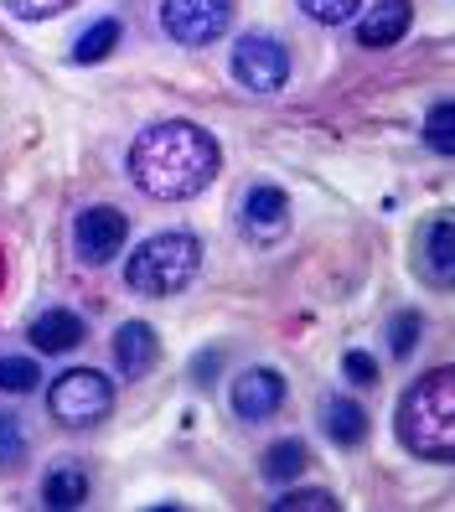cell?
Masks as SVG:
<instances>
[{
	"label": "cell",
	"instance_id": "obj_8",
	"mask_svg": "<svg viewBox=\"0 0 455 512\" xmlns=\"http://www.w3.org/2000/svg\"><path fill=\"white\" fill-rule=\"evenodd\" d=\"M285 404V378L275 368H249L233 378V409L238 419H269Z\"/></svg>",
	"mask_w": 455,
	"mask_h": 512
},
{
	"label": "cell",
	"instance_id": "obj_24",
	"mask_svg": "<svg viewBox=\"0 0 455 512\" xmlns=\"http://www.w3.org/2000/svg\"><path fill=\"white\" fill-rule=\"evenodd\" d=\"M275 507H280V512H331L337 502H331L326 492H285Z\"/></svg>",
	"mask_w": 455,
	"mask_h": 512
},
{
	"label": "cell",
	"instance_id": "obj_12",
	"mask_svg": "<svg viewBox=\"0 0 455 512\" xmlns=\"http://www.w3.org/2000/svg\"><path fill=\"white\" fill-rule=\"evenodd\" d=\"M285 218H290V202H285L280 187H254V192H249V202H244V223H249L254 238H275V233L285 228Z\"/></svg>",
	"mask_w": 455,
	"mask_h": 512
},
{
	"label": "cell",
	"instance_id": "obj_10",
	"mask_svg": "<svg viewBox=\"0 0 455 512\" xmlns=\"http://www.w3.org/2000/svg\"><path fill=\"white\" fill-rule=\"evenodd\" d=\"M419 269H424V280H435V285L455 280V228H450V218H435L430 228H424V238H419Z\"/></svg>",
	"mask_w": 455,
	"mask_h": 512
},
{
	"label": "cell",
	"instance_id": "obj_9",
	"mask_svg": "<svg viewBox=\"0 0 455 512\" xmlns=\"http://www.w3.org/2000/svg\"><path fill=\"white\" fill-rule=\"evenodd\" d=\"M409 0H373L368 16L357 21V42L362 47H393L404 32H409Z\"/></svg>",
	"mask_w": 455,
	"mask_h": 512
},
{
	"label": "cell",
	"instance_id": "obj_16",
	"mask_svg": "<svg viewBox=\"0 0 455 512\" xmlns=\"http://www.w3.org/2000/svg\"><path fill=\"white\" fill-rule=\"evenodd\" d=\"M326 435L337 445H357L362 435H368V414H362V404H352V399L326 404Z\"/></svg>",
	"mask_w": 455,
	"mask_h": 512
},
{
	"label": "cell",
	"instance_id": "obj_22",
	"mask_svg": "<svg viewBox=\"0 0 455 512\" xmlns=\"http://www.w3.org/2000/svg\"><path fill=\"white\" fill-rule=\"evenodd\" d=\"M26 461V435L11 414H0V466H21Z\"/></svg>",
	"mask_w": 455,
	"mask_h": 512
},
{
	"label": "cell",
	"instance_id": "obj_11",
	"mask_svg": "<svg viewBox=\"0 0 455 512\" xmlns=\"http://www.w3.org/2000/svg\"><path fill=\"white\" fill-rule=\"evenodd\" d=\"M114 363L125 378H140L156 368V331H150L145 321H125L114 331Z\"/></svg>",
	"mask_w": 455,
	"mask_h": 512
},
{
	"label": "cell",
	"instance_id": "obj_27",
	"mask_svg": "<svg viewBox=\"0 0 455 512\" xmlns=\"http://www.w3.org/2000/svg\"><path fill=\"white\" fill-rule=\"evenodd\" d=\"M0 290H6V254H0Z\"/></svg>",
	"mask_w": 455,
	"mask_h": 512
},
{
	"label": "cell",
	"instance_id": "obj_17",
	"mask_svg": "<svg viewBox=\"0 0 455 512\" xmlns=\"http://www.w3.org/2000/svg\"><path fill=\"white\" fill-rule=\"evenodd\" d=\"M119 47V21H99V26H88V32L78 37L73 57L78 63H99V57H109Z\"/></svg>",
	"mask_w": 455,
	"mask_h": 512
},
{
	"label": "cell",
	"instance_id": "obj_2",
	"mask_svg": "<svg viewBox=\"0 0 455 512\" xmlns=\"http://www.w3.org/2000/svg\"><path fill=\"white\" fill-rule=\"evenodd\" d=\"M399 440L424 461H450L455 456V373L450 368L419 378L404 394Z\"/></svg>",
	"mask_w": 455,
	"mask_h": 512
},
{
	"label": "cell",
	"instance_id": "obj_26",
	"mask_svg": "<svg viewBox=\"0 0 455 512\" xmlns=\"http://www.w3.org/2000/svg\"><path fill=\"white\" fill-rule=\"evenodd\" d=\"M218 368H223V357H218V352H202L197 363H192V378H197V383H212V373H218Z\"/></svg>",
	"mask_w": 455,
	"mask_h": 512
},
{
	"label": "cell",
	"instance_id": "obj_25",
	"mask_svg": "<svg viewBox=\"0 0 455 512\" xmlns=\"http://www.w3.org/2000/svg\"><path fill=\"white\" fill-rule=\"evenodd\" d=\"M347 378L357 383V388H368V383H378V363H373V357L368 352H347Z\"/></svg>",
	"mask_w": 455,
	"mask_h": 512
},
{
	"label": "cell",
	"instance_id": "obj_3",
	"mask_svg": "<svg viewBox=\"0 0 455 512\" xmlns=\"http://www.w3.org/2000/svg\"><path fill=\"white\" fill-rule=\"evenodd\" d=\"M197 264H202V244L192 233H156V238H145V244L130 254L125 285L135 295H176L197 275Z\"/></svg>",
	"mask_w": 455,
	"mask_h": 512
},
{
	"label": "cell",
	"instance_id": "obj_1",
	"mask_svg": "<svg viewBox=\"0 0 455 512\" xmlns=\"http://www.w3.org/2000/svg\"><path fill=\"white\" fill-rule=\"evenodd\" d=\"M218 140H212L202 125L192 119H166V125H150L135 135L130 145V182L145 197H161V202H181V197H197L212 187L218 176Z\"/></svg>",
	"mask_w": 455,
	"mask_h": 512
},
{
	"label": "cell",
	"instance_id": "obj_7",
	"mask_svg": "<svg viewBox=\"0 0 455 512\" xmlns=\"http://www.w3.org/2000/svg\"><path fill=\"white\" fill-rule=\"evenodd\" d=\"M125 238H130V223H125V213H114V207H88L73 223V244H78L83 264H109L125 249Z\"/></svg>",
	"mask_w": 455,
	"mask_h": 512
},
{
	"label": "cell",
	"instance_id": "obj_15",
	"mask_svg": "<svg viewBox=\"0 0 455 512\" xmlns=\"http://www.w3.org/2000/svg\"><path fill=\"white\" fill-rule=\"evenodd\" d=\"M306 466H311V450L300 445V440H275V445L264 450V476L269 481H295Z\"/></svg>",
	"mask_w": 455,
	"mask_h": 512
},
{
	"label": "cell",
	"instance_id": "obj_6",
	"mask_svg": "<svg viewBox=\"0 0 455 512\" xmlns=\"http://www.w3.org/2000/svg\"><path fill=\"white\" fill-rule=\"evenodd\" d=\"M233 78L254 94H275L290 78V52L275 37H244L233 47Z\"/></svg>",
	"mask_w": 455,
	"mask_h": 512
},
{
	"label": "cell",
	"instance_id": "obj_20",
	"mask_svg": "<svg viewBox=\"0 0 455 512\" xmlns=\"http://www.w3.org/2000/svg\"><path fill=\"white\" fill-rule=\"evenodd\" d=\"M357 6H362V0H300V11H306L311 21H321V26L352 21V16H357Z\"/></svg>",
	"mask_w": 455,
	"mask_h": 512
},
{
	"label": "cell",
	"instance_id": "obj_18",
	"mask_svg": "<svg viewBox=\"0 0 455 512\" xmlns=\"http://www.w3.org/2000/svg\"><path fill=\"white\" fill-rule=\"evenodd\" d=\"M37 378H42V368L32 357H0V388H6V394H32Z\"/></svg>",
	"mask_w": 455,
	"mask_h": 512
},
{
	"label": "cell",
	"instance_id": "obj_19",
	"mask_svg": "<svg viewBox=\"0 0 455 512\" xmlns=\"http://www.w3.org/2000/svg\"><path fill=\"white\" fill-rule=\"evenodd\" d=\"M424 140H430L440 156H450V150H455V109L450 104H435L430 109V119H424Z\"/></svg>",
	"mask_w": 455,
	"mask_h": 512
},
{
	"label": "cell",
	"instance_id": "obj_23",
	"mask_svg": "<svg viewBox=\"0 0 455 512\" xmlns=\"http://www.w3.org/2000/svg\"><path fill=\"white\" fill-rule=\"evenodd\" d=\"M16 21H47V16H57V11H68L73 0H0Z\"/></svg>",
	"mask_w": 455,
	"mask_h": 512
},
{
	"label": "cell",
	"instance_id": "obj_14",
	"mask_svg": "<svg viewBox=\"0 0 455 512\" xmlns=\"http://www.w3.org/2000/svg\"><path fill=\"white\" fill-rule=\"evenodd\" d=\"M42 502L47 507H78V502H88V471L78 461L52 466L47 481H42Z\"/></svg>",
	"mask_w": 455,
	"mask_h": 512
},
{
	"label": "cell",
	"instance_id": "obj_4",
	"mask_svg": "<svg viewBox=\"0 0 455 512\" xmlns=\"http://www.w3.org/2000/svg\"><path fill=\"white\" fill-rule=\"evenodd\" d=\"M109 404H114V388L94 368H73V373H63L47 388V409H52L57 425H68V430L99 425V419L109 414Z\"/></svg>",
	"mask_w": 455,
	"mask_h": 512
},
{
	"label": "cell",
	"instance_id": "obj_5",
	"mask_svg": "<svg viewBox=\"0 0 455 512\" xmlns=\"http://www.w3.org/2000/svg\"><path fill=\"white\" fill-rule=\"evenodd\" d=\"M233 21V0H161V26L181 47H207Z\"/></svg>",
	"mask_w": 455,
	"mask_h": 512
},
{
	"label": "cell",
	"instance_id": "obj_21",
	"mask_svg": "<svg viewBox=\"0 0 455 512\" xmlns=\"http://www.w3.org/2000/svg\"><path fill=\"white\" fill-rule=\"evenodd\" d=\"M419 331H424L419 311L393 316V326H388V347H393V357H409V352H414V342H419Z\"/></svg>",
	"mask_w": 455,
	"mask_h": 512
},
{
	"label": "cell",
	"instance_id": "obj_13",
	"mask_svg": "<svg viewBox=\"0 0 455 512\" xmlns=\"http://www.w3.org/2000/svg\"><path fill=\"white\" fill-rule=\"evenodd\" d=\"M83 342V321L73 311H47L32 321V347L37 352H73Z\"/></svg>",
	"mask_w": 455,
	"mask_h": 512
}]
</instances>
